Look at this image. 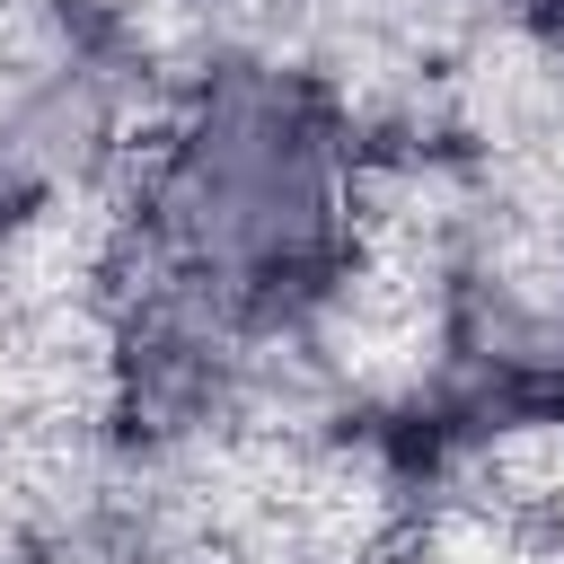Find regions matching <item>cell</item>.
I'll return each mask as SVG.
<instances>
[{"mask_svg":"<svg viewBox=\"0 0 564 564\" xmlns=\"http://www.w3.org/2000/svg\"><path fill=\"white\" fill-rule=\"evenodd\" d=\"M123 247L176 352H291L379 264V176L326 70L229 53L150 106L123 167Z\"/></svg>","mask_w":564,"mask_h":564,"instance_id":"1","label":"cell"},{"mask_svg":"<svg viewBox=\"0 0 564 564\" xmlns=\"http://www.w3.org/2000/svg\"><path fill=\"white\" fill-rule=\"evenodd\" d=\"M502 9V26L546 62V70H564V0H494Z\"/></svg>","mask_w":564,"mask_h":564,"instance_id":"2","label":"cell"}]
</instances>
